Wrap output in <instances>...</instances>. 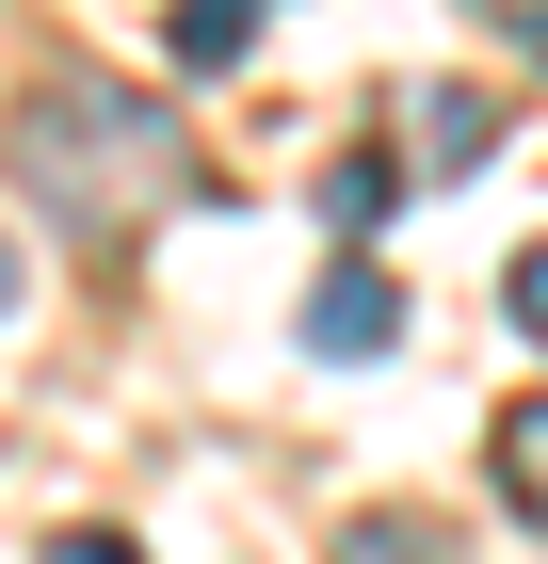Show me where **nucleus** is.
Wrapping results in <instances>:
<instances>
[{
    "mask_svg": "<svg viewBox=\"0 0 548 564\" xmlns=\"http://www.w3.org/2000/svg\"><path fill=\"white\" fill-rule=\"evenodd\" d=\"M323 564H452V517H420V500H372V517H339Z\"/></svg>",
    "mask_w": 548,
    "mask_h": 564,
    "instance_id": "3",
    "label": "nucleus"
},
{
    "mask_svg": "<svg viewBox=\"0 0 548 564\" xmlns=\"http://www.w3.org/2000/svg\"><path fill=\"white\" fill-rule=\"evenodd\" d=\"M484 452H501V517H533V532H548V388H533V403H501V435H484Z\"/></svg>",
    "mask_w": 548,
    "mask_h": 564,
    "instance_id": "4",
    "label": "nucleus"
},
{
    "mask_svg": "<svg viewBox=\"0 0 548 564\" xmlns=\"http://www.w3.org/2000/svg\"><path fill=\"white\" fill-rule=\"evenodd\" d=\"M307 210H323V226H339V242H372V226H387V210H404V177H387V162H372V145H355V162H323V194H307Z\"/></svg>",
    "mask_w": 548,
    "mask_h": 564,
    "instance_id": "6",
    "label": "nucleus"
},
{
    "mask_svg": "<svg viewBox=\"0 0 548 564\" xmlns=\"http://www.w3.org/2000/svg\"><path fill=\"white\" fill-rule=\"evenodd\" d=\"M0 323H17V242H0Z\"/></svg>",
    "mask_w": 548,
    "mask_h": 564,
    "instance_id": "10",
    "label": "nucleus"
},
{
    "mask_svg": "<svg viewBox=\"0 0 548 564\" xmlns=\"http://www.w3.org/2000/svg\"><path fill=\"white\" fill-rule=\"evenodd\" d=\"M258 33H275V0H178V17H162V48H178V65H243Z\"/></svg>",
    "mask_w": 548,
    "mask_h": 564,
    "instance_id": "5",
    "label": "nucleus"
},
{
    "mask_svg": "<svg viewBox=\"0 0 548 564\" xmlns=\"http://www.w3.org/2000/svg\"><path fill=\"white\" fill-rule=\"evenodd\" d=\"M484 17H533V33H548V0H484Z\"/></svg>",
    "mask_w": 548,
    "mask_h": 564,
    "instance_id": "11",
    "label": "nucleus"
},
{
    "mask_svg": "<svg viewBox=\"0 0 548 564\" xmlns=\"http://www.w3.org/2000/svg\"><path fill=\"white\" fill-rule=\"evenodd\" d=\"M501 306H516V339L548 355V242H516V274H501Z\"/></svg>",
    "mask_w": 548,
    "mask_h": 564,
    "instance_id": "8",
    "label": "nucleus"
},
{
    "mask_svg": "<svg viewBox=\"0 0 548 564\" xmlns=\"http://www.w3.org/2000/svg\"><path fill=\"white\" fill-rule=\"evenodd\" d=\"M33 564H146V549H129V532H97V517H82V532H49Z\"/></svg>",
    "mask_w": 548,
    "mask_h": 564,
    "instance_id": "9",
    "label": "nucleus"
},
{
    "mask_svg": "<svg viewBox=\"0 0 548 564\" xmlns=\"http://www.w3.org/2000/svg\"><path fill=\"white\" fill-rule=\"evenodd\" d=\"M0 162H17V194H33L65 242H129L146 210L194 194V130H178V97L114 82V65H49V82L0 113Z\"/></svg>",
    "mask_w": 548,
    "mask_h": 564,
    "instance_id": "1",
    "label": "nucleus"
},
{
    "mask_svg": "<svg viewBox=\"0 0 548 564\" xmlns=\"http://www.w3.org/2000/svg\"><path fill=\"white\" fill-rule=\"evenodd\" d=\"M484 145H501V113H484V97H420V162H436V177L484 162Z\"/></svg>",
    "mask_w": 548,
    "mask_h": 564,
    "instance_id": "7",
    "label": "nucleus"
},
{
    "mask_svg": "<svg viewBox=\"0 0 548 564\" xmlns=\"http://www.w3.org/2000/svg\"><path fill=\"white\" fill-rule=\"evenodd\" d=\"M387 339H404V291H387L372 259H339L323 291H307V355H323V371H372Z\"/></svg>",
    "mask_w": 548,
    "mask_h": 564,
    "instance_id": "2",
    "label": "nucleus"
}]
</instances>
